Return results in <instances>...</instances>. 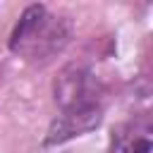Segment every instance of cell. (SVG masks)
<instances>
[{"instance_id": "1", "label": "cell", "mask_w": 153, "mask_h": 153, "mask_svg": "<svg viewBox=\"0 0 153 153\" xmlns=\"http://www.w3.org/2000/svg\"><path fill=\"white\" fill-rule=\"evenodd\" d=\"M55 103L62 115L53 124L48 143L79 136L100 122L103 86L88 67L67 65L55 79Z\"/></svg>"}, {"instance_id": "2", "label": "cell", "mask_w": 153, "mask_h": 153, "mask_svg": "<svg viewBox=\"0 0 153 153\" xmlns=\"http://www.w3.org/2000/svg\"><path fill=\"white\" fill-rule=\"evenodd\" d=\"M69 41V26L65 19L50 14L43 5H31L17 22L10 48L29 62H45L57 55Z\"/></svg>"}, {"instance_id": "3", "label": "cell", "mask_w": 153, "mask_h": 153, "mask_svg": "<svg viewBox=\"0 0 153 153\" xmlns=\"http://www.w3.org/2000/svg\"><path fill=\"white\" fill-rule=\"evenodd\" d=\"M112 153H153V124L148 115L134 117L112 131Z\"/></svg>"}]
</instances>
